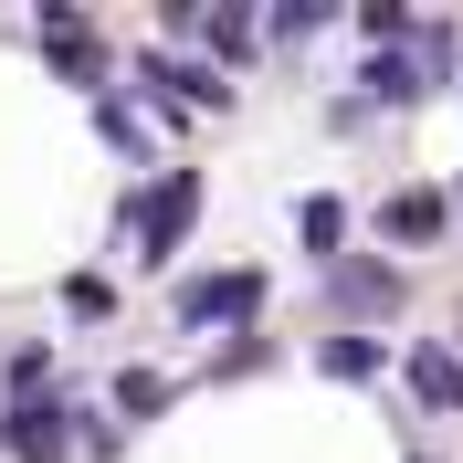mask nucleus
<instances>
[{"label": "nucleus", "instance_id": "1", "mask_svg": "<svg viewBox=\"0 0 463 463\" xmlns=\"http://www.w3.org/2000/svg\"><path fill=\"white\" fill-rule=\"evenodd\" d=\"M201 201H211V169H190V158H179V169H147L137 190L116 201V242H127V263H137V274H169L179 242L201 232Z\"/></svg>", "mask_w": 463, "mask_h": 463}, {"label": "nucleus", "instance_id": "2", "mask_svg": "<svg viewBox=\"0 0 463 463\" xmlns=\"http://www.w3.org/2000/svg\"><path fill=\"white\" fill-rule=\"evenodd\" d=\"M274 306V274L263 263H211V274H179L169 285V337H242Z\"/></svg>", "mask_w": 463, "mask_h": 463}, {"label": "nucleus", "instance_id": "3", "mask_svg": "<svg viewBox=\"0 0 463 463\" xmlns=\"http://www.w3.org/2000/svg\"><path fill=\"white\" fill-rule=\"evenodd\" d=\"M32 43H43V63H53L63 85H85V95L116 85V43H106V22H95L85 0H43L32 11Z\"/></svg>", "mask_w": 463, "mask_h": 463}, {"label": "nucleus", "instance_id": "4", "mask_svg": "<svg viewBox=\"0 0 463 463\" xmlns=\"http://www.w3.org/2000/svg\"><path fill=\"white\" fill-rule=\"evenodd\" d=\"M317 295H326V306H337V317H347V337H369V326L379 317H401V263H369V253H337V263H326V274H317Z\"/></svg>", "mask_w": 463, "mask_h": 463}, {"label": "nucleus", "instance_id": "5", "mask_svg": "<svg viewBox=\"0 0 463 463\" xmlns=\"http://www.w3.org/2000/svg\"><path fill=\"white\" fill-rule=\"evenodd\" d=\"M0 453H11V463H74V390L0 401Z\"/></svg>", "mask_w": 463, "mask_h": 463}, {"label": "nucleus", "instance_id": "6", "mask_svg": "<svg viewBox=\"0 0 463 463\" xmlns=\"http://www.w3.org/2000/svg\"><path fill=\"white\" fill-rule=\"evenodd\" d=\"M453 232V201H442L432 179H401L390 201H379V242H401V253H421V242H442Z\"/></svg>", "mask_w": 463, "mask_h": 463}, {"label": "nucleus", "instance_id": "7", "mask_svg": "<svg viewBox=\"0 0 463 463\" xmlns=\"http://www.w3.org/2000/svg\"><path fill=\"white\" fill-rule=\"evenodd\" d=\"M190 43H201V63H211V74H222V85H232V74H242V63L263 53V22H253V11H242V0H211V11H201V32H190Z\"/></svg>", "mask_w": 463, "mask_h": 463}, {"label": "nucleus", "instance_id": "8", "mask_svg": "<svg viewBox=\"0 0 463 463\" xmlns=\"http://www.w3.org/2000/svg\"><path fill=\"white\" fill-rule=\"evenodd\" d=\"M432 74H421V53H411V43H401V53H369V63H358V106H390V116H401V106H432Z\"/></svg>", "mask_w": 463, "mask_h": 463}, {"label": "nucleus", "instance_id": "9", "mask_svg": "<svg viewBox=\"0 0 463 463\" xmlns=\"http://www.w3.org/2000/svg\"><path fill=\"white\" fill-rule=\"evenodd\" d=\"M401 379H411V401H421V411H463V347H453V337H411Z\"/></svg>", "mask_w": 463, "mask_h": 463}, {"label": "nucleus", "instance_id": "10", "mask_svg": "<svg viewBox=\"0 0 463 463\" xmlns=\"http://www.w3.org/2000/svg\"><path fill=\"white\" fill-rule=\"evenodd\" d=\"M295 242H306L317 274H326V263L347 253V190H306V201H295Z\"/></svg>", "mask_w": 463, "mask_h": 463}, {"label": "nucleus", "instance_id": "11", "mask_svg": "<svg viewBox=\"0 0 463 463\" xmlns=\"http://www.w3.org/2000/svg\"><path fill=\"white\" fill-rule=\"evenodd\" d=\"M85 116H95V137L116 147V158H137V169H158V158H147V127H137V106H127V95H85Z\"/></svg>", "mask_w": 463, "mask_h": 463}, {"label": "nucleus", "instance_id": "12", "mask_svg": "<svg viewBox=\"0 0 463 463\" xmlns=\"http://www.w3.org/2000/svg\"><path fill=\"white\" fill-rule=\"evenodd\" d=\"M43 390H53V337L0 347V401H43Z\"/></svg>", "mask_w": 463, "mask_h": 463}, {"label": "nucleus", "instance_id": "13", "mask_svg": "<svg viewBox=\"0 0 463 463\" xmlns=\"http://www.w3.org/2000/svg\"><path fill=\"white\" fill-rule=\"evenodd\" d=\"M169 401H179L169 369H116V421H158Z\"/></svg>", "mask_w": 463, "mask_h": 463}, {"label": "nucleus", "instance_id": "14", "mask_svg": "<svg viewBox=\"0 0 463 463\" xmlns=\"http://www.w3.org/2000/svg\"><path fill=\"white\" fill-rule=\"evenodd\" d=\"M317 369H326V379H379V369H390V347L337 326V337H317Z\"/></svg>", "mask_w": 463, "mask_h": 463}, {"label": "nucleus", "instance_id": "15", "mask_svg": "<svg viewBox=\"0 0 463 463\" xmlns=\"http://www.w3.org/2000/svg\"><path fill=\"white\" fill-rule=\"evenodd\" d=\"M263 43H317L326 22H337V0H285V11H253Z\"/></svg>", "mask_w": 463, "mask_h": 463}, {"label": "nucleus", "instance_id": "16", "mask_svg": "<svg viewBox=\"0 0 463 463\" xmlns=\"http://www.w3.org/2000/svg\"><path fill=\"white\" fill-rule=\"evenodd\" d=\"M274 358H285V347L263 337V326H242V337H232V347H222V358H211L201 379H253V369H274Z\"/></svg>", "mask_w": 463, "mask_h": 463}, {"label": "nucleus", "instance_id": "17", "mask_svg": "<svg viewBox=\"0 0 463 463\" xmlns=\"http://www.w3.org/2000/svg\"><path fill=\"white\" fill-rule=\"evenodd\" d=\"M53 295H63V317H74V326H106V317H116V285H106V274H63Z\"/></svg>", "mask_w": 463, "mask_h": 463}, {"label": "nucleus", "instance_id": "18", "mask_svg": "<svg viewBox=\"0 0 463 463\" xmlns=\"http://www.w3.org/2000/svg\"><path fill=\"white\" fill-rule=\"evenodd\" d=\"M411 463H432V453H411Z\"/></svg>", "mask_w": 463, "mask_h": 463}]
</instances>
